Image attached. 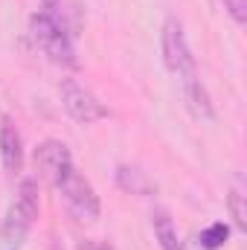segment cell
<instances>
[{"label":"cell","mask_w":247,"mask_h":250,"mask_svg":"<svg viewBox=\"0 0 247 250\" xmlns=\"http://www.w3.org/2000/svg\"><path fill=\"white\" fill-rule=\"evenodd\" d=\"M227 239H230V227L224 224V221H215V224H209L204 233H201V248L204 250H218L227 245Z\"/></svg>","instance_id":"cell-12"},{"label":"cell","mask_w":247,"mask_h":250,"mask_svg":"<svg viewBox=\"0 0 247 250\" xmlns=\"http://www.w3.org/2000/svg\"><path fill=\"white\" fill-rule=\"evenodd\" d=\"M0 160L9 175H18L23 169V140H21L18 125L9 117H3L0 123Z\"/></svg>","instance_id":"cell-8"},{"label":"cell","mask_w":247,"mask_h":250,"mask_svg":"<svg viewBox=\"0 0 247 250\" xmlns=\"http://www.w3.org/2000/svg\"><path fill=\"white\" fill-rule=\"evenodd\" d=\"M227 207H230V215H233L236 227H239V230H247V209H245V195H242V189H233V192L227 195Z\"/></svg>","instance_id":"cell-13"},{"label":"cell","mask_w":247,"mask_h":250,"mask_svg":"<svg viewBox=\"0 0 247 250\" xmlns=\"http://www.w3.org/2000/svg\"><path fill=\"white\" fill-rule=\"evenodd\" d=\"M53 187L62 192L67 209H70L79 221H96V218H99V212H102V207H99V195H96L93 184H90L76 166L64 169L62 175L53 181Z\"/></svg>","instance_id":"cell-2"},{"label":"cell","mask_w":247,"mask_h":250,"mask_svg":"<svg viewBox=\"0 0 247 250\" xmlns=\"http://www.w3.org/2000/svg\"><path fill=\"white\" fill-rule=\"evenodd\" d=\"M38 12H44L56 26H62L73 41L84 32V9L79 0H41Z\"/></svg>","instance_id":"cell-6"},{"label":"cell","mask_w":247,"mask_h":250,"mask_svg":"<svg viewBox=\"0 0 247 250\" xmlns=\"http://www.w3.org/2000/svg\"><path fill=\"white\" fill-rule=\"evenodd\" d=\"M184 99H186V108L195 120L201 123H212L215 120V108H212V99H209V90L204 87V82L198 79V73L192 76H184Z\"/></svg>","instance_id":"cell-9"},{"label":"cell","mask_w":247,"mask_h":250,"mask_svg":"<svg viewBox=\"0 0 247 250\" xmlns=\"http://www.w3.org/2000/svg\"><path fill=\"white\" fill-rule=\"evenodd\" d=\"M151 227H154L157 245L163 250H184V242H181V236H178V227H175L169 209H163V207L151 209Z\"/></svg>","instance_id":"cell-10"},{"label":"cell","mask_w":247,"mask_h":250,"mask_svg":"<svg viewBox=\"0 0 247 250\" xmlns=\"http://www.w3.org/2000/svg\"><path fill=\"white\" fill-rule=\"evenodd\" d=\"M38 218V181L26 178L21 181V189H18V198L15 204L9 207L6 212V221H3V242L6 245H23V239L29 236L32 224Z\"/></svg>","instance_id":"cell-3"},{"label":"cell","mask_w":247,"mask_h":250,"mask_svg":"<svg viewBox=\"0 0 247 250\" xmlns=\"http://www.w3.org/2000/svg\"><path fill=\"white\" fill-rule=\"evenodd\" d=\"M35 166H38V172L44 178L56 181L64 169L73 166V154H70V148L64 146L62 140H44L35 148Z\"/></svg>","instance_id":"cell-7"},{"label":"cell","mask_w":247,"mask_h":250,"mask_svg":"<svg viewBox=\"0 0 247 250\" xmlns=\"http://www.w3.org/2000/svg\"><path fill=\"white\" fill-rule=\"evenodd\" d=\"M79 250H111L108 245H96V242H84Z\"/></svg>","instance_id":"cell-15"},{"label":"cell","mask_w":247,"mask_h":250,"mask_svg":"<svg viewBox=\"0 0 247 250\" xmlns=\"http://www.w3.org/2000/svg\"><path fill=\"white\" fill-rule=\"evenodd\" d=\"M29 35L35 41V47L59 67L67 70H79V56H76V44L73 38L64 32L62 26H56L44 12H35L29 18Z\"/></svg>","instance_id":"cell-1"},{"label":"cell","mask_w":247,"mask_h":250,"mask_svg":"<svg viewBox=\"0 0 247 250\" xmlns=\"http://www.w3.org/2000/svg\"><path fill=\"white\" fill-rule=\"evenodd\" d=\"M224 6H227L230 18H233L239 26H245L247 23V0H224Z\"/></svg>","instance_id":"cell-14"},{"label":"cell","mask_w":247,"mask_h":250,"mask_svg":"<svg viewBox=\"0 0 247 250\" xmlns=\"http://www.w3.org/2000/svg\"><path fill=\"white\" fill-rule=\"evenodd\" d=\"M59 93H62L64 111H67V117H70L73 123L93 125V123H99V120H108V117H111V111H108L84 84H79L76 79H62Z\"/></svg>","instance_id":"cell-4"},{"label":"cell","mask_w":247,"mask_h":250,"mask_svg":"<svg viewBox=\"0 0 247 250\" xmlns=\"http://www.w3.org/2000/svg\"><path fill=\"white\" fill-rule=\"evenodd\" d=\"M160 53H163L166 70L175 73L178 79L195 73V56H192V50H189L184 23H181L178 18H169V21L163 23V32H160Z\"/></svg>","instance_id":"cell-5"},{"label":"cell","mask_w":247,"mask_h":250,"mask_svg":"<svg viewBox=\"0 0 247 250\" xmlns=\"http://www.w3.org/2000/svg\"><path fill=\"white\" fill-rule=\"evenodd\" d=\"M117 184H120L125 192H131V195H151V192L157 189L148 181L145 172H140V169H134V166H120V169H117Z\"/></svg>","instance_id":"cell-11"}]
</instances>
